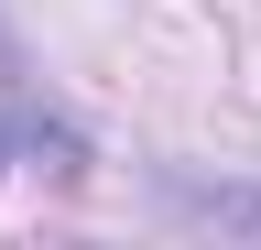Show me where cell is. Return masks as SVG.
Wrapping results in <instances>:
<instances>
[{
  "label": "cell",
  "mask_w": 261,
  "mask_h": 250,
  "mask_svg": "<svg viewBox=\"0 0 261 250\" xmlns=\"http://www.w3.org/2000/svg\"><path fill=\"white\" fill-rule=\"evenodd\" d=\"M163 207H174V217H196V229L261 239V185H207V174H163Z\"/></svg>",
  "instance_id": "6da1fadb"
},
{
  "label": "cell",
  "mask_w": 261,
  "mask_h": 250,
  "mask_svg": "<svg viewBox=\"0 0 261 250\" xmlns=\"http://www.w3.org/2000/svg\"><path fill=\"white\" fill-rule=\"evenodd\" d=\"M11 152H55V163H87V142L76 131H55V120H0V163Z\"/></svg>",
  "instance_id": "7a4b0ae2"
}]
</instances>
